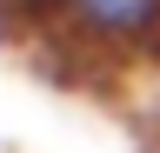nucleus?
<instances>
[{
  "label": "nucleus",
  "instance_id": "f257e3e1",
  "mask_svg": "<svg viewBox=\"0 0 160 153\" xmlns=\"http://www.w3.org/2000/svg\"><path fill=\"white\" fill-rule=\"evenodd\" d=\"M53 7L93 47H120V53L160 47V0H53Z\"/></svg>",
  "mask_w": 160,
  "mask_h": 153
}]
</instances>
